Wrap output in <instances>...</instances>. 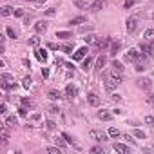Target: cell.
<instances>
[{
	"label": "cell",
	"mask_w": 154,
	"mask_h": 154,
	"mask_svg": "<svg viewBox=\"0 0 154 154\" xmlns=\"http://www.w3.org/2000/svg\"><path fill=\"white\" fill-rule=\"evenodd\" d=\"M0 85H2V89H15L17 85H15V78L11 74H8V72H4L2 76H0Z\"/></svg>",
	"instance_id": "6da1fadb"
},
{
	"label": "cell",
	"mask_w": 154,
	"mask_h": 154,
	"mask_svg": "<svg viewBox=\"0 0 154 154\" xmlns=\"http://www.w3.org/2000/svg\"><path fill=\"white\" fill-rule=\"evenodd\" d=\"M138 26H140V17H138V15H131V17L127 18V22H125V27H127L129 33H136Z\"/></svg>",
	"instance_id": "7a4b0ae2"
},
{
	"label": "cell",
	"mask_w": 154,
	"mask_h": 154,
	"mask_svg": "<svg viewBox=\"0 0 154 154\" xmlns=\"http://www.w3.org/2000/svg\"><path fill=\"white\" fill-rule=\"evenodd\" d=\"M89 136H91V140L102 143V141H105L109 138V132H103V131H98V129H91L89 131Z\"/></svg>",
	"instance_id": "3957f363"
},
{
	"label": "cell",
	"mask_w": 154,
	"mask_h": 154,
	"mask_svg": "<svg viewBox=\"0 0 154 154\" xmlns=\"http://www.w3.org/2000/svg\"><path fill=\"white\" fill-rule=\"evenodd\" d=\"M140 49L143 51L145 56H154V42H143L140 45Z\"/></svg>",
	"instance_id": "277c9868"
},
{
	"label": "cell",
	"mask_w": 154,
	"mask_h": 154,
	"mask_svg": "<svg viewBox=\"0 0 154 154\" xmlns=\"http://www.w3.org/2000/svg\"><path fill=\"white\" fill-rule=\"evenodd\" d=\"M140 56H141V53H140L138 49H129V51L125 53V60H127V62H136Z\"/></svg>",
	"instance_id": "5b68a950"
},
{
	"label": "cell",
	"mask_w": 154,
	"mask_h": 154,
	"mask_svg": "<svg viewBox=\"0 0 154 154\" xmlns=\"http://www.w3.org/2000/svg\"><path fill=\"white\" fill-rule=\"evenodd\" d=\"M103 8H105V0H94V2L89 6V9H91V11H94V13L102 11Z\"/></svg>",
	"instance_id": "8992f818"
},
{
	"label": "cell",
	"mask_w": 154,
	"mask_h": 154,
	"mask_svg": "<svg viewBox=\"0 0 154 154\" xmlns=\"http://www.w3.org/2000/svg\"><path fill=\"white\" fill-rule=\"evenodd\" d=\"M96 116H98V120H102V122H109V120H112V114H111L109 111H105V109L98 111V112H96Z\"/></svg>",
	"instance_id": "52a82bcc"
},
{
	"label": "cell",
	"mask_w": 154,
	"mask_h": 154,
	"mask_svg": "<svg viewBox=\"0 0 154 154\" xmlns=\"http://www.w3.org/2000/svg\"><path fill=\"white\" fill-rule=\"evenodd\" d=\"M4 125H6V127H9V129H15V127L18 125V120H17V116H6V120H4Z\"/></svg>",
	"instance_id": "ba28073f"
},
{
	"label": "cell",
	"mask_w": 154,
	"mask_h": 154,
	"mask_svg": "<svg viewBox=\"0 0 154 154\" xmlns=\"http://www.w3.org/2000/svg\"><path fill=\"white\" fill-rule=\"evenodd\" d=\"M112 149H114L116 152H122V154H129V152H131V147H127V145H123V143H114Z\"/></svg>",
	"instance_id": "9c48e42d"
},
{
	"label": "cell",
	"mask_w": 154,
	"mask_h": 154,
	"mask_svg": "<svg viewBox=\"0 0 154 154\" xmlns=\"http://www.w3.org/2000/svg\"><path fill=\"white\" fill-rule=\"evenodd\" d=\"M87 53H89V51H87V47H80L78 51H76V53L72 54V60H84Z\"/></svg>",
	"instance_id": "30bf717a"
},
{
	"label": "cell",
	"mask_w": 154,
	"mask_h": 154,
	"mask_svg": "<svg viewBox=\"0 0 154 154\" xmlns=\"http://www.w3.org/2000/svg\"><path fill=\"white\" fill-rule=\"evenodd\" d=\"M111 42H112L111 38H102V40L96 42V47H98V49H109V47H111Z\"/></svg>",
	"instance_id": "8fae6325"
},
{
	"label": "cell",
	"mask_w": 154,
	"mask_h": 154,
	"mask_svg": "<svg viewBox=\"0 0 154 154\" xmlns=\"http://www.w3.org/2000/svg\"><path fill=\"white\" fill-rule=\"evenodd\" d=\"M76 93H78V91H76V87H74V85H71V84H69V85L65 87V96H67L69 100H72V98L76 96Z\"/></svg>",
	"instance_id": "7c38bea8"
},
{
	"label": "cell",
	"mask_w": 154,
	"mask_h": 154,
	"mask_svg": "<svg viewBox=\"0 0 154 154\" xmlns=\"http://www.w3.org/2000/svg\"><path fill=\"white\" fill-rule=\"evenodd\" d=\"M45 29H47V22L45 20H38L35 24V31L36 33H45Z\"/></svg>",
	"instance_id": "4fadbf2b"
},
{
	"label": "cell",
	"mask_w": 154,
	"mask_h": 154,
	"mask_svg": "<svg viewBox=\"0 0 154 154\" xmlns=\"http://www.w3.org/2000/svg\"><path fill=\"white\" fill-rule=\"evenodd\" d=\"M143 42H154V29H145L143 31Z\"/></svg>",
	"instance_id": "5bb4252c"
},
{
	"label": "cell",
	"mask_w": 154,
	"mask_h": 154,
	"mask_svg": "<svg viewBox=\"0 0 154 154\" xmlns=\"http://www.w3.org/2000/svg\"><path fill=\"white\" fill-rule=\"evenodd\" d=\"M87 102H89V105H93V107H98V105H100V98H98L94 93H91V94L87 96Z\"/></svg>",
	"instance_id": "9a60e30c"
},
{
	"label": "cell",
	"mask_w": 154,
	"mask_h": 154,
	"mask_svg": "<svg viewBox=\"0 0 154 154\" xmlns=\"http://www.w3.org/2000/svg\"><path fill=\"white\" fill-rule=\"evenodd\" d=\"M8 129L9 127H2V129H0V140H2V143H8V140H9V132H8Z\"/></svg>",
	"instance_id": "2e32d148"
},
{
	"label": "cell",
	"mask_w": 154,
	"mask_h": 154,
	"mask_svg": "<svg viewBox=\"0 0 154 154\" xmlns=\"http://www.w3.org/2000/svg\"><path fill=\"white\" fill-rule=\"evenodd\" d=\"M120 47H122V44H120V42H111V47H109V53H111L112 56H116V53L120 51Z\"/></svg>",
	"instance_id": "e0dca14e"
},
{
	"label": "cell",
	"mask_w": 154,
	"mask_h": 154,
	"mask_svg": "<svg viewBox=\"0 0 154 154\" xmlns=\"http://www.w3.org/2000/svg\"><path fill=\"white\" fill-rule=\"evenodd\" d=\"M118 85H120V84H118L114 78H109V80L105 82V89H107V91H112V89H116Z\"/></svg>",
	"instance_id": "ac0fdd59"
},
{
	"label": "cell",
	"mask_w": 154,
	"mask_h": 154,
	"mask_svg": "<svg viewBox=\"0 0 154 154\" xmlns=\"http://www.w3.org/2000/svg\"><path fill=\"white\" fill-rule=\"evenodd\" d=\"M138 87H141V89H150L152 84H150V80H147V78H140V80H138Z\"/></svg>",
	"instance_id": "d6986e66"
},
{
	"label": "cell",
	"mask_w": 154,
	"mask_h": 154,
	"mask_svg": "<svg viewBox=\"0 0 154 154\" xmlns=\"http://www.w3.org/2000/svg\"><path fill=\"white\" fill-rule=\"evenodd\" d=\"M47 96H49V100H53V102H58V100L62 98L60 91H54V89H53V91H49V93H47Z\"/></svg>",
	"instance_id": "ffe728a7"
},
{
	"label": "cell",
	"mask_w": 154,
	"mask_h": 154,
	"mask_svg": "<svg viewBox=\"0 0 154 154\" xmlns=\"http://www.w3.org/2000/svg\"><path fill=\"white\" fill-rule=\"evenodd\" d=\"M35 53H36V58H38V60H42V62L47 60V51H45V49H36Z\"/></svg>",
	"instance_id": "44dd1931"
},
{
	"label": "cell",
	"mask_w": 154,
	"mask_h": 154,
	"mask_svg": "<svg viewBox=\"0 0 154 154\" xmlns=\"http://www.w3.org/2000/svg\"><path fill=\"white\" fill-rule=\"evenodd\" d=\"M112 72H123V65H122V62H118V60H114L112 62Z\"/></svg>",
	"instance_id": "7402d4cb"
},
{
	"label": "cell",
	"mask_w": 154,
	"mask_h": 154,
	"mask_svg": "<svg viewBox=\"0 0 154 154\" xmlns=\"http://www.w3.org/2000/svg\"><path fill=\"white\" fill-rule=\"evenodd\" d=\"M76 8H80V9H87L89 8V4L85 2V0H74V2H72Z\"/></svg>",
	"instance_id": "603a6c76"
},
{
	"label": "cell",
	"mask_w": 154,
	"mask_h": 154,
	"mask_svg": "<svg viewBox=\"0 0 154 154\" xmlns=\"http://www.w3.org/2000/svg\"><path fill=\"white\" fill-rule=\"evenodd\" d=\"M132 134H134L136 138H140V140H147V134H145L143 131H140V129H132Z\"/></svg>",
	"instance_id": "cb8c5ba5"
},
{
	"label": "cell",
	"mask_w": 154,
	"mask_h": 154,
	"mask_svg": "<svg viewBox=\"0 0 154 154\" xmlns=\"http://www.w3.org/2000/svg\"><path fill=\"white\" fill-rule=\"evenodd\" d=\"M105 63H107V58H105V56H98V60H96V67H98V69H103Z\"/></svg>",
	"instance_id": "d4e9b609"
},
{
	"label": "cell",
	"mask_w": 154,
	"mask_h": 154,
	"mask_svg": "<svg viewBox=\"0 0 154 154\" xmlns=\"http://www.w3.org/2000/svg\"><path fill=\"white\" fill-rule=\"evenodd\" d=\"M47 111H49V114H53V116L60 114V107H58V105H49V107H47Z\"/></svg>",
	"instance_id": "484cf974"
},
{
	"label": "cell",
	"mask_w": 154,
	"mask_h": 154,
	"mask_svg": "<svg viewBox=\"0 0 154 154\" xmlns=\"http://www.w3.org/2000/svg\"><path fill=\"white\" fill-rule=\"evenodd\" d=\"M54 143H56L58 147H62V149H65V143H67V141H65V138H63V136H60V138L56 136V138H54Z\"/></svg>",
	"instance_id": "4316f807"
},
{
	"label": "cell",
	"mask_w": 154,
	"mask_h": 154,
	"mask_svg": "<svg viewBox=\"0 0 154 154\" xmlns=\"http://www.w3.org/2000/svg\"><path fill=\"white\" fill-rule=\"evenodd\" d=\"M71 24H74V26H80V24H85V17H74V18L71 20Z\"/></svg>",
	"instance_id": "83f0119b"
},
{
	"label": "cell",
	"mask_w": 154,
	"mask_h": 154,
	"mask_svg": "<svg viewBox=\"0 0 154 154\" xmlns=\"http://www.w3.org/2000/svg\"><path fill=\"white\" fill-rule=\"evenodd\" d=\"M0 13H2V17H9V15H13V8H9V6H4Z\"/></svg>",
	"instance_id": "f1b7e54d"
},
{
	"label": "cell",
	"mask_w": 154,
	"mask_h": 154,
	"mask_svg": "<svg viewBox=\"0 0 154 154\" xmlns=\"http://www.w3.org/2000/svg\"><path fill=\"white\" fill-rule=\"evenodd\" d=\"M91 65H93V58H85V60H84V63H82L84 71H89V69H91Z\"/></svg>",
	"instance_id": "f546056e"
},
{
	"label": "cell",
	"mask_w": 154,
	"mask_h": 154,
	"mask_svg": "<svg viewBox=\"0 0 154 154\" xmlns=\"http://www.w3.org/2000/svg\"><path fill=\"white\" fill-rule=\"evenodd\" d=\"M107 132H109V136H111V138H118V136L122 134V132H120V131H118L116 127H111V129H109Z\"/></svg>",
	"instance_id": "4dcf8cb0"
},
{
	"label": "cell",
	"mask_w": 154,
	"mask_h": 154,
	"mask_svg": "<svg viewBox=\"0 0 154 154\" xmlns=\"http://www.w3.org/2000/svg\"><path fill=\"white\" fill-rule=\"evenodd\" d=\"M45 150H47L49 154H60V152H62V147H58V145H56V147H47Z\"/></svg>",
	"instance_id": "1f68e13d"
},
{
	"label": "cell",
	"mask_w": 154,
	"mask_h": 154,
	"mask_svg": "<svg viewBox=\"0 0 154 154\" xmlns=\"http://www.w3.org/2000/svg\"><path fill=\"white\" fill-rule=\"evenodd\" d=\"M56 38H71L69 31H56Z\"/></svg>",
	"instance_id": "d6a6232c"
},
{
	"label": "cell",
	"mask_w": 154,
	"mask_h": 154,
	"mask_svg": "<svg viewBox=\"0 0 154 154\" xmlns=\"http://www.w3.org/2000/svg\"><path fill=\"white\" fill-rule=\"evenodd\" d=\"M84 40H85V44H96V42H98V38H96L94 35H87Z\"/></svg>",
	"instance_id": "836d02e7"
},
{
	"label": "cell",
	"mask_w": 154,
	"mask_h": 154,
	"mask_svg": "<svg viewBox=\"0 0 154 154\" xmlns=\"http://www.w3.org/2000/svg\"><path fill=\"white\" fill-rule=\"evenodd\" d=\"M136 2H140V0H125V4H123V8H125V9H131V8H132V6H134Z\"/></svg>",
	"instance_id": "e575fe53"
},
{
	"label": "cell",
	"mask_w": 154,
	"mask_h": 154,
	"mask_svg": "<svg viewBox=\"0 0 154 154\" xmlns=\"http://www.w3.org/2000/svg\"><path fill=\"white\" fill-rule=\"evenodd\" d=\"M6 33H8V36H9V38H17V36H18V35H17V31H15L13 27H8V29H6Z\"/></svg>",
	"instance_id": "d590c367"
},
{
	"label": "cell",
	"mask_w": 154,
	"mask_h": 154,
	"mask_svg": "<svg viewBox=\"0 0 154 154\" xmlns=\"http://www.w3.org/2000/svg\"><path fill=\"white\" fill-rule=\"evenodd\" d=\"M31 82H33V80H31V78H29V76H26V78H24V80H22V85H24V87H26V89H29V87H31Z\"/></svg>",
	"instance_id": "8d00e7d4"
},
{
	"label": "cell",
	"mask_w": 154,
	"mask_h": 154,
	"mask_svg": "<svg viewBox=\"0 0 154 154\" xmlns=\"http://www.w3.org/2000/svg\"><path fill=\"white\" fill-rule=\"evenodd\" d=\"M38 44H40V38H38V36H31V38H29V45H35V47H36Z\"/></svg>",
	"instance_id": "74e56055"
},
{
	"label": "cell",
	"mask_w": 154,
	"mask_h": 154,
	"mask_svg": "<svg viewBox=\"0 0 154 154\" xmlns=\"http://www.w3.org/2000/svg\"><path fill=\"white\" fill-rule=\"evenodd\" d=\"M45 127H47L49 131H54V129H56V123H54L53 120H47V122H45Z\"/></svg>",
	"instance_id": "f35d334b"
},
{
	"label": "cell",
	"mask_w": 154,
	"mask_h": 154,
	"mask_svg": "<svg viewBox=\"0 0 154 154\" xmlns=\"http://www.w3.org/2000/svg\"><path fill=\"white\" fill-rule=\"evenodd\" d=\"M145 123H147L149 127H154V116H150V114L145 116Z\"/></svg>",
	"instance_id": "ab89813d"
},
{
	"label": "cell",
	"mask_w": 154,
	"mask_h": 154,
	"mask_svg": "<svg viewBox=\"0 0 154 154\" xmlns=\"http://www.w3.org/2000/svg\"><path fill=\"white\" fill-rule=\"evenodd\" d=\"M89 150H91V152H96V154H105V150H103L102 147H91Z\"/></svg>",
	"instance_id": "60d3db41"
},
{
	"label": "cell",
	"mask_w": 154,
	"mask_h": 154,
	"mask_svg": "<svg viewBox=\"0 0 154 154\" xmlns=\"http://www.w3.org/2000/svg\"><path fill=\"white\" fill-rule=\"evenodd\" d=\"M60 49H62L63 53H72V45H69V44H67V45H62Z\"/></svg>",
	"instance_id": "b9f144b4"
},
{
	"label": "cell",
	"mask_w": 154,
	"mask_h": 154,
	"mask_svg": "<svg viewBox=\"0 0 154 154\" xmlns=\"http://www.w3.org/2000/svg\"><path fill=\"white\" fill-rule=\"evenodd\" d=\"M20 102H22V105H26V107H31V105H33V102H31L29 98H22Z\"/></svg>",
	"instance_id": "7bdbcfd3"
},
{
	"label": "cell",
	"mask_w": 154,
	"mask_h": 154,
	"mask_svg": "<svg viewBox=\"0 0 154 154\" xmlns=\"http://www.w3.org/2000/svg\"><path fill=\"white\" fill-rule=\"evenodd\" d=\"M31 120H33V122H40V120H42V114H40V112H35V114H31Z\"/></svg>",
	"instance_id": "ee69618b"
},
{
	"label": "cell",
	"mask_w": 154,
	"mask_h": 154,
	"mask_svg": "<svg viewBox=\"0 0 154 154\" xmlns=\"http://www.w3.org/2000/svg\"><path fill=\"white\" fill-rule=\"evenodd\" d=\"M54 13H56V9H54V8H49V9H45V15H47V17H54Z\"/></svg>",
	"instance_id": "f6af8a7d"
},
{
	"label": "cell",
	"mask_w": 154,
	"mask_h": 154,
	"mask_svg": "<svg viewBox=\"0 0 154 154\" xmlns=\"http://www.w3.org/2000/svg\"><path fill=\"white\" fill-rule=\"evenodd\" d=\"M0 114H4V116L8 114V105H6V103H2V105H0Z\"/></svg>",
	"instance_id": "bcb514c9"
},
{
	"label": "cell",
	"mask_w": 154,
	"mask_h": 154,
	"mask_svg": "<svg viewBox=\"0 0 154 154\" xmlns=\"http://www.w3.org/2000/svg\"><path fill=\"white\" fill-rule=\"evenodd\" d=\"M13 15H15V17H18V18H22V17H24V11H22V9H15V11H13Z\"/></svg>",
	"instance_id": "7dc6e473"
},
{
	"label": "cell",
	"mask_w": 154,
	"mask_h": 154,
	"mask_svg": "<svg viewBox=\"0 0 154 154\" xmlns=\"http://www.w3.org/2000/svg\"><path fill=\"white\" fill-rule=\"evenodd\" d=\"M18 114H20V116H27V109H26V105L18 109Z\"/></svg>",
	"instance_id": "c3c4849f"
},
{
	"label": "cell",
	"mask_w": 154,
	"mask_h": 154,
	"mask_svg": "<svg viewBox=\"0 0 154 154\" xmlns=\"http://www.w3.org/2000/svg\"><path fill=\"white\" fill-rule=\"evenodd\" d=\"M111 98H112L114 102H120V100H122V96H120L118 93H112V94H111Z\"/></svg>",
	"instance_id": "681fc988"
},
{
	"label": "cell",
	"mask_w": 154,
	"mask_h": 154,
	"mask_svg": "<svg viewBox=\"0 0 154 154\" xmlns=\"http://www.w3.org/2000/svg\"><path fill=\"white\" fill-rule=\"evenodd\" d=\"M147 102H149L150 105H154V93H150V94L147 96Z\"/></svg>",
	"instance_id": "f907efd6"
},
{
	"label": "cell",
	"mask_w": 154,
	"mask_h": 154,
	"mask_svg": "<svg viewBox=\"0 0 154 154\" xmlns=\"http://www.w3.org/2000/svg\"><path fill=\"white\" fill-rule=\"evenodd\" d=\"M42 76H44V78H47V76H49V69H42Z\"/></svg>",
	"instance_id": "816d5d0a"
},
{
	"label": "cell",
	"mask_w": 154,
	"mask_h": 154,
	"mask_svg": "<svg viewBox=\"0 0 154 154\" xmlns=\"http://www.w3.org/2000/svg\"><path fill=\"white\" fill-rule=\"evenodd\" d=\"M89 29H93V27H91V26H87V27H85V26H82V27H80V31H82V33H84V31H89Z\"/></svg>",
	"instance_id": "f5cc1de1"
},
{
	"label": "cell",
	"mask_w": 154,
	"mask_h": 154,
	"mask_svg": "<svg viewBox=\"0 0 154 154\" xmlns=\"http://www.w3.org/2000/svg\"><path fill=\"white\" fill-rule=\"evenodd\" d=\"M44 2H45V0H38V2H36V4H44Z\"/></svg>",
	"instance_id": "db71d44e"
},
{
	"label": "cell",
	"mask_w": 154,
	"mask_h": 154,
	"mask_svg": "<svg viewBox=\"0 0 154 154\" xmlns=\"http://www.w3.org/2000/svg\"><path fill=\"white\" fill-rule=\"evenodd\" d=\"M27 2H35V4H36V2H38V0H27Z\"/></svg>",
	"instance_id": "11a10c76"
},
{
	"label": "cell",
	"mask_w": 154,
	"mask_h": 154,
	"mask_svg": "<svg viewBox=\"0 0 154 154\" xmlns=\"http://www.w3.org/2000/svg\"><path fill=\"white\" fill-rule=\"evenodd\" d=\"M152 20H154V13H152Z\"/></svg>",
	"instance_id": "9f6ffc18"
}]
</instances>
